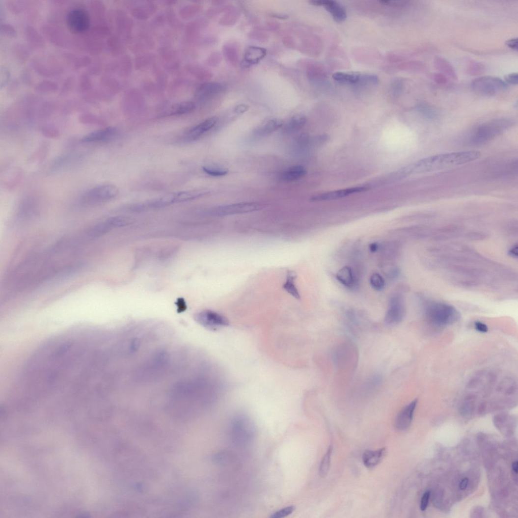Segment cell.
Returning a JSON list of instances; mask_svg holds the SVG:
<instances>
[{"instance_id": "16", "label": "cell", "mask_w": 518, "mask_h": 518, "mask_svg": "<svg viewBox=\"0 0 518 518\" xmlns=\"http://www.w3.org/2000/svg\"><path fill=\"white\" fill-rule=\"evenodd\" d=\"M417 404L416 399L399 412L395 421V427L398 430L404 431L410 425Z\"/></svg>"}, {"instance_id": "43", "label": "cell", "mask_w": 518, "mask_h": 518, "mask_svg": "<svg viewBox=\"0 0 518 518\" xmlns=\"http://www.w3.org/2000/svg\"><path fill=\"white\" fill-rule=\"evenodd\" d=\"M379 245L377 243H373L370 245V249L372 252H376L379 249Z\"/></svg>"}, {"instance_id": "3", "label": "cell", "mask_w": 518, "mask_h": 518, "mask_svg": "<svg viewBox=\"0 0 518 518\" xmlns=\"http://www.w3.org/2000/svg\"><path fill=\"white\" fill-rule=\"evenodd\" d=\"M514 124V122L506 118L498 119L481 125L476 131L472 138L475 145L486 144L493 140Z\"/></svg>"}, {"instance_id": "1", "label": "cell", "mask_w": 518, "mask_h": 518, "mask_svg": "<svg viewBox=\"0 0 518 518\" xmlns=\"http://www.w3.org/2000/svg\"><path fill=\"white\" fill-rule=\"evenodd\" d=\"M481 157L476 150L437 155L406 166L409 175L436 172L471 163Z\"/></svg>"}, {"instance_id": "40", "label": "cell", "mask_w": 518, "mask_h": 518, "mask_svg": "<svg viewBox=\"0 0 518 518\" xmlns=\"http://www.w3.org/2000/svg\"><path fill=\"white\" fill-rule=\"evenodd\" d=\"M247 107L245 105H241L237 106L235 108V111L238 113H243L247 110Z\"/></svg>"}, {"instance_id": "13", "label": "cell", "mask_w": 518, "mask_h": 518, "mask_svg": "<svg viewBox=\"0 0 518 518\" xmlns=\"http://www.w3.org/2000/svg\"><path fill=\"white\" fill-rule=\"evenodd\" d=\"M128 221V218H125V217H111V218L93 226L90 230V235L93 238L103 236L114 228L125 225Z\"/></svg>"}, {"instance_id": "10", "label": "cell", "mask_w": 518, "mask_h": 518, "mask_svg": "<svg viewBox=\"0 0 518 518\" xmlns=\"http://www.w3.org/2000/svg\"><path fill=\"white\" fill-rule=\"evenodd\" d=\"M406 313V305L403 297L399 295H394L389 300L385 322L388 325H397L403 321Z\"/></svg>"}, {"instance_id": "11", "label": "cell", "mask_w": 518, "mask_h": 518, "mask_svg": "<svg viewBox=\"0 0 518 518\" xmlns=\"http://www.w3.org/2000/svg\"><path fill=\"white\" fill-rule=\"evenodd\" d=\"M69 27L74 32L82 33L89 28L90 19L88 13L80 9L71 10L66 16Z\"/></svg>"}, {"instance_id": "41", "label": "cell", "mask_w": 518, "mask_h": 518, "mask_svg": "<svg viewBox=\"0 0 518 518\" xmlns=\"http://www.w3.org/2000/svg\"><path fill=\"white\" fill-rule=\"evenodd\" d=\"M469 480L467 478H463L460 483V489L463 491L465 490L468 485Z\"/></svg>"}, {"instance_id": "23", "label": "cell", "mask_w": 518, "mask_h": 518, "mask_svg": "<svg viewBox=\"0 0 518 518\" xmlns=\"http://www.w3.org/2000/svg\"><path fill=\"white\" fill-rule=\"evenodd\" d=\"M297 277V274L295 272L288 271L287 274L286 280L285 282L284 283L282 288L284 290L293 297L297 300H299L300 299V295L295 284V280Z\"/></svg>"}, {"instance_id": "38", "label": "cell", "mask_w": 518, "mask_h": 518, "mask_svg": "<svg viewBox=\"0 0 518 518\" xmlns=\"http://www.w3.org/2000/svg\"><path fill=\"white\" fill-rule=\"evenodd\" d=\"M474 327L475 329L480 332L486 333L489 330L487 325L481 322H475L474 324Z\"/></svg>"}, {"instance_id": "6", "label": "cell", "mask_w": 518, "mask_h": 518, "mask_svg": "<svg viewBox=\"0 0 518 518\" xmlns=\"http://www.w3.org/2000/svg\"><path fill=\"white\" fill-rule=\"evenodd\" d=\"M332 78L343 84L352 85H376L379 82L375 75L355 72H337L333 74Z\"/></svg>"}, {"instance_id": "31", "label": "cell", "mask_w": 518, "mask_h": 518, "mask_svg": "<svg viewBox=\"0 0 518 518\" xmlns=\"http://www.w3.org/2000/svg\"><path fill=\"white\" fill-rule=\"evenodd\" d=\"M370 281L372 287L377 291H382L385 287V280L378 273L372 274Z\"/></svg>"}, {"instance_id": "20", "label": "cell", "mask_w": 518, "mask_h": 518, "mask_svg": "<svg viewBox=\"0 0 518 518\" xmlns=\"http://www.w3.org/2000/svg\"><path fill=\"white\" fill-rule=\"evenodd\" d=\"M282 125V121L279 119H271L266 120L256 128L255 133L256 135L260 136H267L276 131Z\"/></svg>"}, {"instance_id": "30", "label": "cell", "mask_w": 518, "mask_h": 518, "mask_svg": "<svg viewBox=\"0 0 518 518\" xmlns=\"http://www.w3.org/2000/svg\"><path fill=\"white\" fill-rule=\"evenodd\" d=\"M332 450V446H329L322 460L319 471L320 475L322 477H326L329 472Z\"/></svg>"}, {"instance_id": "21", "label": "cell", "mask_w": 518, "mask_h": 518, "mask_svg": "<svg viewBox=\"0 0 518 518\" xmlns=\"http://www.w3.org/2000/svg\"><path fill=\"white\" fill-rule=\"evenodd\" d=\"M266 55V50L264 48L250 46L247 47L244 55V59L249 64L258 63Z\"/></svg>"}, {"instance_id": "9", "label": "cell", "mask_w": 518, "mask_h": 518, "mask_svg": "<svg viewBox=\"0 0 518 518\" xmlns=\"http://www.w3.org/2000/svg\"><path fill=\"white\" fill-rule=\"evenodd\" d=\"M262 208L257 203H243L222 206L211 209L207 214L213 216H226L257 211Z\"/></svg>"}, {"instance_id": "8", "label": "cell", "mask_w": 518, "mask_h": 518, "mask_svg": "<svg viewBox=\"0 0 518 518\" xmlns=\"http://www.w3.org/2000/svg\"><path fill=\"white\" fill-rule=\"evenodd\" d=\"M210 193L208 189H195L170 192L160 197L161 202L164 207L191 200L205 196Z\"/></svg>"}, {"instance_id": "17", "label": "cell", "mask_w": 518, "mask_h": 518, "mask_svg": "<svg viewBox=\"0 0 518 518\" xmlns=\"http://www.w3.org/2000/svg\"><path fill=\"white\" fill-rule=\"evenodd\" d=\"M217 122V118L215 117H212L191 128L184 136L185 140L191 142L199 139L205 133L212 129L216 125Z\"/></svg>"}, {"instance_id": "27", "label": "cell", "mask_w": 518, "mask_h": 518, "mask_svg": "<svg viewBox=\"0 0 518 518\" xmlns=\"http://www.w3.org/2000/svg\"><path fill=\"white\" fill-rule=\"evenodd\" d=\"M417 110L427 119H437L439 116L438 110L428 103L422 102L417 106Z\"/></svg>"}, {"instance_id": "22", "label": "cell", "mask_w": 518, "mask_h": 518, "mask_svg": "<svg viewBox=\"0 0 518 518\" xmlns=\"http://www.w3.org/2000/svg\"><path fill=\"white\" fill-rule=\"evenodd\" d=\"M434 65L436 69L444 75H446L454 80L457 79L458 76L453 66L446 59L437 56L434 59Z\"/></svg>"}, {"instance_id": "5", "label": "cell", "mask_w": 518, "mask_h": 518, "mask_svg": "<svg viewBox=\"0 0 518 518\" xmlns=\"http://www.w3.org/2000/svg\"><path fill=\"white\" fill-rule=\"evenodd\" d=\"M471 88L477 93L491 96L505 90L507 83L502 79L491 76L480 77L471 82Z\"/></svg>"}, {"instance_id": "35", "label": "cell", "mask_w": 518, "mask_h": 518, "mask_svg": "<svg viewBox=\"0 0 518 518\" xmlns=\"http://www.w3.org/2000/svg\"><path fill=\"white\" fill-rule=\"evenodd\" d=\"M430 493L431 492L430 491H427L425 492L422 498L420 504V509L422 511H426L428 507Z\"/></svg>"}, {"instance_id": "18", "label": "cell", "mask_w": 518, "mask_h": 518, "mask_svg": "<svg viewBox=\"0 0 518 518\" xmlns=\"http://www.w3.org/2000/svg\"><path fill=\"white\" fill-rule=\"evenodd\" d=\"M386 453L385 448L376 450H366L362 456L363 463L367 468L372 469L379 464L385 457Z\"/></svg>"}, {"instance_id": "15", "label": "cell", "mask_w": 518, "mask_h": 518, "mask_svg": "<svg viewBox=\"0 0 518 518\" xmlns=\"http://www.w3.org/2000/svg\"><path fill=\"white\" fill-rule=\"evenodd\" d=\"M367 189L365 187L340 190L313 196L310 198V200L313 202L327 201V200L337 199L351 194L363 192Z\"/></svg>"}, {"instance_id": "25", "label": "cell", "mask_w": 518, "mask_h": 518, "mask_svg": "<svg viewBox=\"0 0 518 518\" xmlns=\"http://www.w3.org/2000/svg\"><path fill=\"white\" fill-rule=\"evenodd\" d=\"M77 160V156L74 155H65L58 158L53 163L51 169L55 172L61 170L74 164Z\"/></svg>"}, {"instance_id": "24", "label": "cell", "mask_w": 518, "mask_h": 518, "mask_svg": "<svg viewBox=\"0 0 518 518\" xmlns=\"http://www.w3.org/2000/svg\"><path fill=\"white\" fill-rule=\"evenodd\" d=\"M306 172L304 166L299 165H295L291 167L286 171L283 172L280 175V178L284 181H294L304 176Z\"/></svg>"}, {"instance_id": "28", "label": "cell", "mask_w": 518, "mask_h": 518, "mask_svg": "<svg viewBox=\"0 0 518 518\" xmlns=\"http://www.w3.org/2000/svg\"><path fill=\"white\" fill-rule=\"evenodd\" d=\"M307 121L306 117L302 114H297L292 117L285 127L287 132H292L302 127Z\"/></svg>"}, {"instance_id": "19", "label": "cell", "mask_w": 518, "mask_h": 518, "mask_svg": "<svg viewBox=\"0 0 518 518\" xmlns=\"http://www.w3.org/2000/svg\"><path fill=\"white\" fill-rule=\"evenodd\" d=\"M336 278L342 285L350 289H354L357 286V278L349 266L342 267L337 273Z\"/></svg>"}, {"instance_id": "33", "label": "cell", "mask_w": 518, "mask_h": 518, "mask_svg": "<svg viewBox=\"0 0 518 518\" xmlns=\"http://www.w3.org/2000/svg\"><path fill=\"white\" fill-rule=\"evenodd\" d=\"M295 510L296 507L294 506L287 507L274 512L271 517L272 518H285L291 515Z\"/></svg>"}, {"instance_id": "36", "label": "cell", "mask_w": 518, "mask_h": 518, "mask_svg": "<svg viewBox=\"0 0 518 518\" xmlns=\"http://www.w3.org/2000/svg\"><path fill=\"white\" fill-rule=\"evenodd\" d=\"M433 79L439 84H445L447 82V79L441 73L436 74L433 75Z\"/></svg>"}, {"instance_id": "4", "label": "cell", "mask_w": 518, "mask_h": 518, "mask_svg": "<svg viewBox=\"0 0 518 518\" xmlns=\"http://www.w3.org/2000/svg\"><path fill=\"white\" fill-rule=\"evenodd\" d=\"M119 190L111 185L97 186L83 192L80 197L79 203L82 205H92L104 203L115 198Z\"/></svg>"}, {"instance_id": "42", "label": "cell", "mask_w": 518, "mask_h": 518, "mask_svg": "<svg viewBox=\"0 0 518 518\" xmlns=\"http://www.w3.org/2000/svg\"><path fill=\"white\" fill-rule=\"evenodd\" d=\"M509 255H510V256L513 257V258H516V257H517L518 256V247H517V246H514L509 250Z\"/></svg>"}, {"instance_id": "14", "label": "cell", "mask_w": 518, "mask_h": 518, "mask_svg": "<svg viewBox=\"0 0 518 518\" xmlns=\"http://www.w3.org/2000/svg\"><path fill=\"white\" fill-rule=\"evenodd\" d=\"M310 3L314 6H323L331 15L334 21L338 23L344 22L347 18L345 8L339 2L331 0H316Z\"/></svg>"}, {"instance_id": "45", "label": "cell", "mask_w": 518, "mask_h": 518, "mask_svg": "<svg viewBox=\"0 0 518 518\" xmlns=\"http://www.w3.org/2000/svg\"><path fill=\"white\" fill-rule=\"evenodd\" d=\"M274 17H275V18H277L279 19H283L284 20V19H286L287 18L288 16L287 15H277V14H275V15H274Z\"/></svg>"}, {"instance_id": "44", "label": "cell", "mask_w": 518, "mask_h": 518, "mask_svg": "<svg viewBox=\"0 0 518 518\" xmlns=\"http://www.w3.org/2000/svg\"><path fill=\"white\" fill-rule=\"evenodd\" d=\"M518 461H516V462H514V463H513V464H512V469H513V470L514 471V472H515V473H516V474H518Z\"/></svg>"}, {"instance_id": "2", "label": "cell", "mask_w": 518, "mask_h": 518, "mask_svg": "<svg viewBox=\"0 0 518 518\" xmlns=\"http://www.w3.org/2000/svg\"><path fill=\"white\" fill-rule=\"evenodd\" d=\"M424 315L428 323L437 327L453 325L461 319L460 313L456 308L441 302L427 303L424 308Z\"/></svg>"}, {"instance_id": "39", "label": "cell", "mask_w": 518, "mask_h": 518, "mask_svg": "<svg viewBox=\"0 0 518 518\" xmlns=\"http://www.w3.org/2000/svg\"><path fill=\"white\" fill-rule=\"evenodd\" d=\"M506 45L510 49L517 51L518 50V39L513 38L508 40L506 42Z\"/></svg>"}, {"instance_id": "32", "label": "cell", "mask_w": 518, "mask_h": 518, "mask_svg": "<svg viewBox=\"0 0 518 518\" xmlns=\"http://www.w3.org/2000/svg\"><path fill=\"white\" fill-rule=\"evenodd\" d=\"M203 170L207 174L215 176H223L226 175L228 171L227 170L218 169L214 168V167L204 166L203 167Z\"/></svg>"}, {"instance_id": "7", "label": "cell", "mask_w": 518, "mask_h": 518, "mask_svg": "<svg viewBox=\"0 0 518 518\" xmlns=\"http://www.w3.org/2000/svg\"><path fill=\"white\" fill-rule=\"evenodd\" d=\"M195 320L199 325L214 331L230 325L227 317L218 312L210 310L197 313L195 316Z\"/></svg>"}, {"instance_id": "26", "label": "cell", "mask_w": 518, "mask_h": 518, "mask_svg": "<svg viewBox=\"0 0 518 518\" xmlns=\"http://www.w3.org/2000/svg\"><path fill=\"white\" fill-rule=\"evenodd\" d=\"M225 87L219 82H209L200 87L198 94L201 96H211L223 92Z\"/></svg>"}, {"instance_id": "12", "label": "cell", "mask_w": 518, "mask_h": 518, "mask_svg": "<svg viewBox=\"0 0 518 518\" xmlns=\"http://www.w3.org/2000/svg\"><path fill=\"white\" fill-rule=\"evenodd\" d=\"M119 136V131L114 127H107L93 131L83 136L81 142L83 143H107L111 142Z\"/></svg>"}, {"instance_id": "34", "label": "cell", "mask_w": 518, "mask_h": 518, "mask_svg": "<svg viewBox=\"0 0 518 518\" xmlns=\"http://www.w3.org/2000/svg\"><path fill=\"white\" fill-rule=\"evenodd\" d=\"M469 71L470 74L477 75L480 74L483 70V66L478 62H472L469 65Z\"/></svg>"}, {"instance_id": "29", "label": "cell", "mask_w": 518, "mask_h": 518, "mask_svg": "<svg viewBox=\"0 0 518 518\" xmlns=\"http://www.w3.org/2000/svg\"><path fill=\"white\" fill-rule=\"evenodd\" d=\"M196 109L195 104L191 102L181 103L174 107L170 115H183L191 113Z\"/></svg>"}, {"instance_id": "37", "label": "cell", "mask_w": 518, "mask_h": 518, "mask_svg": "<svg viewBox=\"0 0 518 518\" xmlns=\"http://www.w3.org/2000/svg\"><path fill=\"white\" fill-rule=\"evenodd\" d=\"M518 78L517 73L509 74L505 77V81L512 85H517Z\"/></svg>"}]
</instances>
